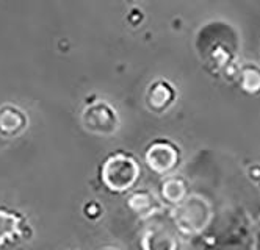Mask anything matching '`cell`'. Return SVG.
I'll use <instances>...</instances> for the list:
<instances>
[{
    "label": "cell",
    "instance_id": "obj_1",
    "mask_svg": "<svg viewBox=\"0 0 260 250\" xmlns=\"http://www.w3.org/2000/svg\"><path fill=\"white\" fill-rule=\"evenodd\" d=\"M138 167L132 158L118 153L108 158L104 166V180L111 189H125L135 182Z\"/></svg>",
    "mask_w": 260,
    "mask_h": 250
},
{
    "label": "cell",
    "instance_id": "obj_2",
    "mask_svg": "<svg viewBox=\"0 0 260 250\" xmlns=\"http://www.w3.org/2000/svg\"><path fill=\"white\" fill-rule=\"evenodd\" d=\"M147 160H149V166L155 170H166L174 164L176 153L171 146L160 142L151 147L149 153H147Z\"/></svg>",
    "mask_w": 260,
    "mask_h": 250
},
{
    "label": "cell",
    "instance_id": "obj_3",
    "mask_svg": "<svg viewBox=\"0 0 260 250\" xmlns=\"http://www.w3.org/2000/svg\"><path fill=\"white\" fill-rule=\"evenodd\" d=\"M25 125L24 114L11 106H7L0 110V133L4 134H16L19 130H22Z\"/></svg>",
    "mask_w": 260,
    "mask_h": 250
}]
</instances>
